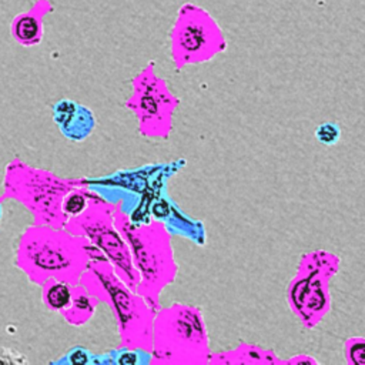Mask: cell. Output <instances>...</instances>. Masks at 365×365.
<instances>
[{
    "label": "cell",
    "mask_w": 365,
    "mask_h": 365,
    "mask_svg": "<svg viewBox=\"0 0 365 365\" xmlns=\"http://www.w3.org/2000/svg\"><path fill=\"white\" fill-rule=\"evenodd\" d=\"M224 48L221 27L205 9L192 3L178 9L171 30V53L178 66L208 60Z\"/></svg>",
    "instance_id": "cell-1"
},
{
    "label": "cell",
    "mask_w": 365,
    "mask_h": 365,
    "mask_svg": "<svg viewBox=\"0 0 365 365\" xmlns=\"http://www.w3.org/2000/svg\"><path fill=\"white\" fill-rule=\"evenodd\" d=\"M53 118L67 138H84L93 127L91 113L70 100H61L53 107Z\"/></svg>",
    "instance_id": "cell-2"
},
{
    "label": "cell",
    "mask_w": 365,
    "mask_h": 365,
    "mask_svg": "<svg viewBox=\"0 0 365 365\" xmlns=\"http://www.w3.org/2000/svg\"><path fill=\"white\" fill-rule=\"evenodd\" d=\"M11 34L23 46H34L41 41L43 24L41 17L31 13H21L14 17Z\"/></svg>",
    "instance_id": "cell-3"
},
{
    "label": "cell",
    "mask_w": 365,
    "mask_h": 365,
    "mask_svg": "<svg viewBox=\"0 0 365 365\" xmlns=\"http://www.w3.org/2000/svg\"><path fill=\"white\" fill-rule=\"evenodd\" d=\"M71 292L64 282H56L46 288L44 302L50 309H64L70 305Z\"/></svg>",
    "instance_id": "cell-4"
},
{
    "label": "cell",
    "mask_w": 365,
    "mask_h": 365,
    "mask_svg": "<svg viewBox=\"0 0 365 365\" xmlns=\"http://www.w3.org/2000/svg\"><path fill=\"white\" fill-rule=\"evenodd\" d=\"M315 137L324 145H334L341 137V128L335 123H324L317 127Z\"/></svg>",
    "instance_id": "cell-5"
},
{
    "label": "cell",
    "mask_w": 365,
    "mask_h": 365,
    "mask_svg": "<svg viewBox=\"0 0 365 365\" xmlns=\"http://www.w3.org/2000/svg\"><path fill=\"white\" fill-rule=\"evenodd\" d=\"M87 207V201L81 194L73 192L64 198L63 210L67 215H78Z\"/></svg>",
    "instance_id": "cell-6"
},
{
    "label": "cell",
    "mask_w": 365,
    "mask_h": 365,
    "mask_svg": "<svg viewBox=\"0 0 365 365\" xmlns=\"http://www.w3.org/2000/svg\"><path fill=\"white\" fill-rule=\"evenodd\" d=\"M26 362H27V359L19 351H14L11 348L0 346V364L20 365V364H26Z\"/></svg>",
    "instance_id": "cell-7"
},
{
    "label": "cell",
    "mask_w": 365,
    "mask_h": 365,
    "mask_svg": "<svg viewBox=\"0 0 365 365\" xmlns=\"http://www.w3.org/2000/svg\"><path fill=\"white\" fill-rule=\"evenodd\" d=\"M91 359H90V355H88V352L86 351V349H83V348H74V349H71L68 354H67V356L64 358V359H61V361H58V362H68V364H74V365H80V364H87V362H90Z\"/></svg>",
    "instance_id": "cell-8"
},
{
    "label": "cell",
    "mask_w": 365,
    "mask_h": 365,
    "mask_svg": "<svg viewBox=\"0 0 365 365\" xmlns=\"http://www.w3.org/2000/svg\"><path fill=\"white\" fill-rule=\"evenodd\" d=\"M348 356L352 362L362 365L365 362L364 359V341L359 339V342H354V346L348 349Z\"/></svg>",
    "instance_id": "cell-9"
},
{
    "label": "cell",
    "mask_w": 365,
    "mask_h": 365,
    "mask_svg": "<svg viewBox=\"0 0 365 365\" xmlns=\"http://www.w3.org/2000/svg\"><path fill=\"white\" fill-rule=\"evenodd\" d=\"M138 361H140L138 359V354H135V352H124L117 359L118 364H137Z\"/></svg>",
    "instance_id": "cell-10"
},
{
    "label": "cell",
    "mask_w": 365,
    "mask_h": 365,
    "mask_svg": "<svg viewBox=\"0 0 365 365\" xmlns=\"http://www.w3.org/2000/svg\"><path fill=\"white\" fill-rule=\"evenodd\" d=\"M0 221H1V205H0Z\"/></svg>",
    "instance_id": "cell-11"
}]
</instances>
